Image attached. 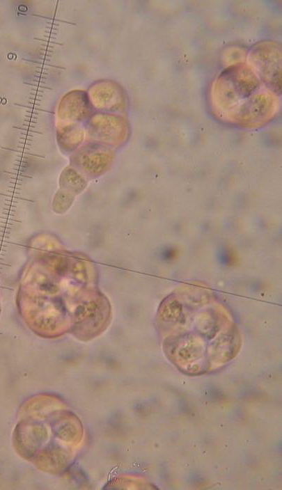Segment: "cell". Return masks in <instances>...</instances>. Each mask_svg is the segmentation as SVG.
I'll return each instance as SVG.
<instances>
[{
    "instance_id": "6da1fadb",
    "label": "cell",
    "mask_w": 282,
    "mask_h": 490,
    "mask_svg": "<svg viewBox=\"0 0 282 490\" xmlns=\"http://www.w3.org/2000/svg\"><path fill=\"white\" fill-rule=\"evenodd\" d=\"M94 276L27 274L19 291L25 322L38 333L100 332L110 321L111 306Z\"/></svg>"
}]
</instances>
